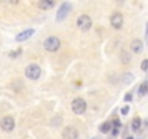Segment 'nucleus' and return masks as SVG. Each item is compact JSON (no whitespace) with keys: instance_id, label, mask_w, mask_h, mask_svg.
Instances as JSON below:
<instances>
[{"instance_id":"1","label":"nucleus","mask_w":148,"mask_h":139,"mask_svg":"<svg viewBox=\"0 0 148 139\" xmlns=\"http://www.w3.org/2000/svg\"><path fill=\"white\" fill-rule=\"evenodd\" d=\"M86 107H87L86 100H84V99H82V97L74 99V100H73V103H71V109H73V112L76 113V114H83V113L86 112Z\"/></svg>"},{"instance_id":"2","label":"nucleus","mask_w":148,"mask_h":139,"mask_svg":"<svg viewBox=\"0 0 148 139\" xmlns=\"http://www.w3.org/2000/svg\"><path fill=\"white\" fill-rule=\"evenodd\" d=\"M60 45H61V42H60V39H58L57 36H49V38H47L45 42H44V46H45V49H47L48 52H55V51H58V49H60Z\"/></svg>"},{"instance_id":"3","label":"nucleus","mask_w":148,"mask_h":139,"mask_svg":"<svg viewBox=\"0 0 148 139\" xmlns=\"http://www.w3.org/2000/svg\"><path fill=\"white\" fill-rule=\"evenodd\" d=\"M25 74H26V77L29 80H38L39 76H41V67L36 65V64H31V65L26 67Z\"/></svg>"},{"instance_id":"4","label":"nucleus","mask_w":148,"mask_h":139,"mask_svg":"<svg viewBox=\"0 0 148 139\" xmlns=\"http://www.w3.org/2000/svg\"><path fill=\"white\" fill-rule=\"evenodd\" d=\"M70 9H71V5H70V3H67V2H64V3H62V5L60 6L58 12H57L55 20H57V22H62V20H64V19L67 18V15H68Z\"/></svg>"},{"instance_id":"5","label":"nucleus","mask_w":148,"mask_h":139,"mask_svg":"<svg viewBox=\"0 0 148 139\" xmlns=\"http://www.w3.org/2000/svg\"><path fill=\"white\" fill-rule=\"evenodd\" d=\"M77 26H79L83 32H87V31L92 28V19H90V16L82 15V16L77 19Z\"/></svg>"},{"instance_id":"6","label":"nucleus","mask_w":148,"mask_h":139,"mask_svg":"<svg viewBox=\"0 0 148 139\" xmlns=\"http://www.w3.org/2000/svg\"><path fill=\"white\" fill-rule=\"evenodd\" d=\"M0 127H2V130H5V132H12L15 129V119L12 116L3 117L2 122H0Z\"/></svg>"},{"instance_id":"7","label":"nucleus","mask_w":148,"mask_h":139,"mask_svg":"<svg viewBox=\"0 0 148 139\" xmlns=\"http://www.w3.org/2000/svg\"><path fill=\"white\" fill-rule=\"evenodd\" d=\"M79 138V132L76 127L68 126L62 130V139H77Z\"/></svg>"},{"instance_id":"8","label":"nucleus","mask_w":148,"mask_h":139,"mask_svg":"<svg viewBox=\"0 0 148 139\" xmlns=\"http://www.w3.org/2000/svg\"><path fill=\"white\" fill-rule=\"evenodd\" d=\"M110 23L115 29H121L122 25H123V16L121 13H113L112 18H110Z\"/></svg>"},{"instance_id":"9","label":"nucleus","mask_w":148,"mask_h":139,"mask_svg":"<svg viewBox=\"0 0 148 139\" xmlns=\"http://www.w3.org/2000/svg\"><path fill=\"white\" fill-rule=\"evenodd\" d=\"M32 35H34V29H26V31L21 32V33L16 36V42H23V41L29 39Z\"/></svg>"},{"instance_id":"10","label":"nucleus","mask_w":148,"mask_h":139,"mask_svg":"<svg viewBox=\"0 0 148 139\" xmlns=\"http://www.w3.org/2000/svg\"><path fill=\"white\" fill-rule=\"evenodd\" d=\"M131 51L135 52V54H139V52L142 51V42H141L139 39H134V41L131 42Z\"/></svg>"},{"instance_id":"11","label":"nucleus","mask_w":148,"mask_h":139,"mask_svg":"<svg viewBox=\"0 0 148 139\" xmlns=\"http://www.w3.org/2000/svg\"><path fill=\"white\" fill-rule=\"evenodd\" d=\"M54 2L52 0H39L38 2V7L39 9H42V10H47V9H51V7H54Z\"/></svg>"},{"instance_id":"12","label":"nucleus","mask_w":148,"mask_h":139,"mask_svg":"<svg viewBox=\"0 0 148 139\" xmlns=\"http://www.w3.org/2000/svg\"><path fill=\"white\" fill-rule=\"evenodd\" d=\"M141 125H142V120H141L139 117H135V119L132 120V123H131V127H132L134 132H138V130L141 129Z\"/></svg>"},{"instance_id":"13","label":"nucleus","mask_w":148,"mask_h":139,"mask_svg":"<svg viewBox=\"0 0 148 139\" xmlns=\"http://www.w3.org/2000/svg\"><path fill=\"white\" fill-rule=\"evenodd\" d=\"M138 94H139V96H147V94H148V80L144 81V83L139 86V89H138Z\"/></svg>"},{"instance_id":"14","label":"nucleus","mask_w":148,"mask_h":139,"mask_svg":"<svg viewBox=\"0 0 148 139\" xmlns=\"http://www.w3.org/2000/svg\"><path fill=\"white\" fill-rule=\"evenodd\" d=\"M122 81H123V84H131L134 81V76L132 74H123L122 76Z\"/></svg>"},{"instance_id":"15","label":"nucleus","mask_w":148,"mask_h":139,"mask_svg":"<svg viewBox=\"0 0 148 139\" xmlns=\"http://www.w3.org/2000/svg\"><path fill=\"white\" fill-rule=\"evenodd\" d=\"M112 130V125L109 123V122H106V123H103L102 126H100V132L102 133H108V132H110Z\"/></svg>"},{"instance_id":"16","label":"nucleus","mask_w":148,"mask_h":139,"mask_svg":"<svg viewBox=\"0 0 148 139\" xmlns=\"http://www.w3.org/2000/svg\"><path fill=\"white\" fill-rule=\"evenodd\" d=\"M121 59H122V62H123V64H128V62L131 61V55H129L128 52H125V51H123V52L121 54Z\"/></svg>"},{"instance_id":"17","label":"nucleus","mask_w":148,"mask_h":139,"mask_svg":"<svg viewBox=\"0 0 148 139\" xmlns=\"http://www.w3.org/2000/svg\"><path fill=\"white\" fill-rule=\"evenodd\" d=\"M141 70H142V71H147V70H148V59H144L141 62Z\"/></svg>"},{"instance_id":"18","label":"nucleus","mask_w":148,"mask_h":139,"mask_svg":"<svg viewBox=\"0 0 148 139\" xmlns=\"http://www.w3.org/2000/svg\"><path fill=\"white\" fill-rule=\"evenodd\" d=\"M128 112H129V107H128V106L122 107V110H121V113H122V114H128Z\"/></svg>"},{"instance_id":"19","label":"nucleus","mask_w":148,"mask_h":139,"mask_svg":"<svg viewBox=\"0 0 148 139\" xmlns=\"http://www.w3.org/2000/svg\"><path fill=\"white\" fill-rule=\"evenodd\" d=\"M21 51H22V49H18V51H15V52H10V57H12V58H15L16 55H19V54H21Z\"/></svg>"},{"instance_id":"20","label":"nucleus","mask_w":148,"mask_h":139,"mask_svg":"<svg viewBox=\"0 0 148 139\" xmlns=\"http://www.w3.org/2000/svg\"><path fill=\"white\" fill-rule=\"evenodd\" d=\"M113 126H115L116 129H119V127H121V122H119V119H116V120L113 122Z\"/></svg>"},{"instance_id":"21","label":"nucleus","mask_w":148,"mask_h":139,"mask_svg":"<svg viewBox=\"0 0 148 139\" xmlns=\"http://www.w3.org/2000/svg\"><path fill=\"white\" fill-rule=\"evenodd\" d=\"M132 100V94L131 93H128L126 96H125V102H131Z\"/></svg>"},{"instance_id":"22","label":"nucleus","mask_w":148,"mask_h":139,"mask_svg":"<svg viewBox=\"0 0 148 139\" xmlns=\"http://www.w3.org/2000/svg\"><path fill=\"white\" fill-rule=\"evenodd\" d=\"M145 41L148 44V22H147V28H145Z\"/></svg>"},{"instance_id":"23","label":"nucleus","mask_w":148,"mask_h":139,"mask_svg":"<svg viewBox=\"0 0 148 139\" xmlns=\"http://www.w3.org/2000/svg\"><path fill=\"white\" fill-rule=\"evenodd\" d=\"M112 133H113V135L116 136V135L119 133V129H116V127H113V129H112Z\"/></svg>"},{"instance_id":"24","label":"nucleus","mask_w":148,"mask_h":139,"mask_svg":"<svg viewBox=\"0 0 148 139\" xmlns=\"http://www.w3.org/2000/svg\"><path fill=\"white\" fill-rule=\"evenodd\" d=\"M126 139H134V138H132V136H128V138H126Z\"/></svg>"}]
</instances>
